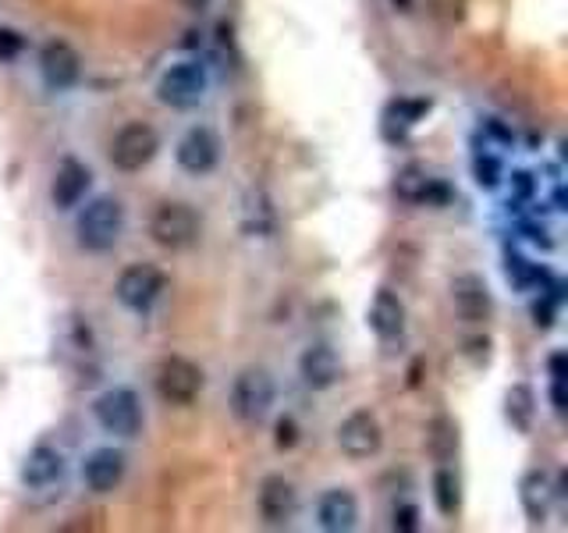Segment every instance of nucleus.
<instances>
[{"label":"nucleus","mask_w":568,"mask_h":533,"mask_svg":"<svg viewBox=\"0 0 568 533\" xmlns=\"http://www.w3.org/2000/svg\"><path fill=\"white\" fill-rule=\"evenodd\" d=\"M121 231H124V207L114 195H97L75 221V239L85 253H106V249H114Z\"/></svg>","instance_id":"f257e3e1"},{"label":"nucleus","mask_w":568,"mask_h":533,"mask_svg":"<svg viewBox=\"0 0 568 533\" xmlns=\"http://www.w3.org/2000/svg\"><path fill=\"white\" fill-rule=\"evenodd\" d=\"M203 221L189 203H160L150 218V235L160 249H171V253H182V249H192L200 242Z\"/></svg>","instance_id":"f03ea898"},{"label":"nucleus","mask_w":568,"mask_h":533,"mask_svg":"<svg viewBox=\"0 0 568 533\" xmlns=\"http://www.w3.org/2000/svg\"><path fill=\"white\" fill-rule=\"evenodd\" d=\"M206 373L200 363H192L189 355H168L156 366V395L168 405H192L203 395Z\"/></svg>","instance_id":"7ed1b4c3"},{"label":"nucleus","mask_w":568,"mask_h":533,"mask_svg":"<svg viewBox=\"0 0 568 533\" xmlns=\"http://www.w3.org/2000/svg\"><path fill=\"white\" fill-rule=\"evenodd\" d=\"M274 405V378L263 366H245L231 384V413L242 423H260Z\"/></svg>","instance_id":"20e7f679"},{"label":"nucleus","mask_w":568,"mask_h":533,"mask_svg":"<svg viewBox=\"0 0 568 533\" xmlns=\"http://www.w3.org/2000/svg\"><path fill=\"white\" fill-rule=\"evenodd\" d=\"M206 97V68L200 61L171 64L156 82V100L174 111H192Z\"/></svg>","instance_id":"39448f33"},{"label":"nucleus","mask_w":568,"mask_h":533,"mask_svg":"<svg viewBox=\"0 0 568 533\" xmlns=\"http://www.w3.org/2000/svg\"><path fill=\"white\" fill-rule=\"evenodd\" d=\"M97 423L106 434L118 438H135L142 431V405L132 388H106L103 395L93 402Z\"/></svg>","instance_id":"423d86ee"},{"label":"nucleus","mask_w":568,"mask_h":533,"mask_svg":"<svg viewBox=\"0 0 568 533\" xmlns=\"http://www.w3.org/2000/svg\"><path fill=\"white\" fill-rule=\"evenodd\" d=\"M156 150H160V135H156L153 124H146V121H129L114 135V142H111V164L118 171H129L132 174V171L146 168L150 160L156 157Z\"/></svg>","instance_id":"0eeeda50"},{"label":"nucleus","mask_w":568,"mask_h":533,"mask_svg":"<svg viewBox=\"0 0 568 533\" xmlns=\"http://www.w3.org/2000/svg\"><path fill=\"white\" fill-rule=\"evenodd\" d=\"M164 274L156 271L153 263H132V266H124L118 284H114V295L121 306H129L135 313H146L153 302L160 299V292H164Z\"/></svg>","instance_id":"6e6552de"},{"label":"nucleus","mask_w":568,"mask_h":533,"mask_svg":"<svg viewBox=\"0 0 568 533\" xmlns=\"http://www.w3.org/2000/svg\"><path fill=\"white\" fill-rule=\"evenodd\" d=\"M337 449L348 459H369L384 449V431L381 420L369 413V409H355L352 416L337 423Z\"/></svg>","instance_id":"1a4fd4ad"},{"label":"nucleus","mask_w":568,"mask_h":533,"mask_svg":"<svg viewBox=\"0 0 568 533\" xmlns=\"http://www.w3.org/2000/svg\"><path fill=\"white\" fill-rule=\"evenodd\" d=\"M178 168L189 171V174H210L213 168H217L221 160V139L213 129H206V124H195V129H189L182 135V142H178Z\"/></svg>","instance_id":"9d476101"},{"label":"nucleus","mask_w":568,"mask_h":533,"mask_svg":"<svg viewBox=\"0 0 568 533\" xmlns=\"http://www.w3.org/2000/svg\"><path fill=\"white\" fill-rule=\"evenodd\" d=\"M40 71H43V82L50 89H71L82 76V58H79V50L71 43L50 40L40 50Z\"/></svg>","instance_id":"9b49d317"},{"label":"nucleus","mask_w":568,"mask_h":533,"mask_svg":"<svg viewBox=\"0 0 568 533\" xmlns=\"http://www.w3.org/2000/svg\"><path fill=\"white\" fill-rule=\"evenodd\" d=\"M89 182H93V174L75 157H64L58 171L50 178V200L58 210H71L82 203V195L89 192Z\"/></svg>","instance_id":"f8f14e48"},{"label":"nucleus","mask_w":568,"mask_h":533,"mask_svg":"<svg viewBox=\"0 0 568 533\" xmlns=\"http://www.w3.org/2000/svg\"><path fill=\"white\" fill-rule=\"evenodd\" d=\"M452 299H455V310L462 320H469V324H484L494 310V299H490V289L487 281L479 274H458L452 281Z\"/></svg>","instance_id":"ddd939ff"},{"label":"nucleus","mask_w":568,"mask_h":533,"mask_svg":"<svg viewBox=\"0 0 568 533\" xmlns=\"http://www.w3.org/2000/svg\"><path fill=\"white\" fill-rule=\"evenodd\" d=\"M298 509V494L284 476H266L260 484V515L266 526H288V520Z\"/></svg>","instance_id":"4468645a"},{"label":"nucleus","mask_w":568,"mask_h":533,"mask_svg":"<svg viewBox=\"0 0 568 533\" xmlns=\"http://www.w3.org/2000/svg\"><path fill=\"white\" fill-rule=\"evenodd\" d=\"M298 373L306 388L313 391H327L342 381V360L331 345H310L306 352L298 355Z\"/></svg>","instance_id":"2eb2a0df"},{"label":"nucleus","mask_w":568,"mask_h":533,"mask_svg":"<svg viewBox=\"0 0 568 533\" xmlns=\"http://www.w3.org/2000/svg\"><path fill=\"white\" fill-rule=\"evenodd\" d=\"M395 192L402 195L405 203H426V207H444V203H448V195H452L448 185L437 182V178H430V174H426L423 168H416V164L398 171Z\"/></svg>","instance_id":"dca6fc26"},{"label":"nucleus","mask_w":568,"mask_h":533,"mask_svg":"<svg viewBox=\"0 0 568 533\" xmlns=\"http://www.w3.org/2000/svg\"><path fill=\"white\" fill-rule=\"evenodd\" d=\"M316 520L327 533H348L359 523V502H355V494L345 491V487H334L320 497L316 505Z\"/></svg>","instance_id":"f3484780"},{"label":"nucleus","mask_w":568,"mask_h":533,"mask_svg":"<svg viewBox=\"0 0 568 533\" xmlns=\"http://www.w3.org/2000/svg\"><path fill=\"white\" fill-rule=\"evenodd\" d=\"M124 470H129V462H124V452H118V449H97L93 455L85 459L82 476H85L89 491L106 494V491H114L121 480H124Z\"/></svg>","instance_id":"a211bd4d"},{"label":"nucleus","mask_w":568,"mask_h":533,"mask_svg":"<svg viewBox=\"0 0 568 533\" xmlns=\"http://www.w3.org/2000/svg\"><path fill=\"white\" fill-rule=\"evenodd\" d=\"M64 476V455L50 444H36L22 466V484L26 487H50Z\"/></svg>","instance_id":"6ab92c4d"},{"label":"nucleus","mask_w":568,"mask_h":533,"mask_svg":"<svg viewBox=\"0 0 568 533\" xmlns=\"http://www.w3.org/2000/svg\"><path fill=\"white\" fill-rule=\"evenodd\" d=\"M369 328L377 331L381 338H398L405 331V306H402V299L390 289H381L377 295H373Z\"/></svg>","instance_id":"aec40b11"},{"label":"nucleus","mask_w":568,"mask_h":533,"mask_svg":"<svg viewBox=\"0 0 568 533\" xmlns=\"http://www.w3.org/2000/svg\"><path fill=\"white\" fill-rule=\"evenodd\" d=\"M532 409H537V399H532V388L529 384L508 388V395H505V416H508V423L519 434H526L529 426H532Z\"/></svg>","instance_id":"412c9836"},{"label":"nucleus","mask_w":568,"mask_h":533,"mask_svg":"<svg viewBox=\"0 0 568 533\" xmlns=\"http://www.w3.org/2000/svg\"><path fill=\"white\" fill-rule=\"evenodd\" d=\"M426 444H430V455L437 462H452V455L458 452V426L448 416H437L426 426Z\"/></svg>","instance_id":"4be33fe9"},{"label":"nucleus","mask_w":568,"mask_h":533,"mask_svg":"<svg viewBox=\"0 0 568 533\" xmlns=\"http://www.w3.org/2000/svg\"><path fill=\"white\" fill-rule=\"evenodd\" d=\"M434 502H437L440 515H458V509H462L458 476L448 466H444V462H440V470L434 473Z\"/></svg>","instance_id":"5701e85b"},{"label":"nucleus","mask_w":568,"mask_h":533,"mask_svg":"<svg viewBox=\"0 0 568 533\" xmlns=\"http://www.w3.org/2000/svg\"><path fill=\"white\" fill-rule=\"evenodd\" d=\"M473 171H476V182L484 189H494L497 182H501V164H497L494 157H476Z\"/></svg>","instance_id":"b1692460"},{"label":"nucleus","mask_w":568,"mask_h":533,"mask_svg":"<svg viewBox=\"0 0 568 533\" xmlns=\"http://www.w3.org/2000/svg\"><path fill=\"white\" fill-rule=\"evenodd\" d=\"M274 444H277L281 452H288V449H295V444H298V423L292 416H281L277 420V426H274Z\"/></svg>","instance_id":"393cba45"},{"label":"nucleus","mask_w":568,"mask_h":533,"mask_svg":"<svg viewBox=\"0 0 568 533\" xmlns=\"http://www.w3.org/2000/svg\"><path fill=\"white\" fill-rule=\"evenodd\" d=\"M26 40H22V32H14V29H0V61H14L18 53H22Z\"/></svg>","instance_id":"a878e982"},{"label":"nucleus","mask_w":568,"mask_h":533,"mask_svg":"<svg viewBox=\"0 0 568 533\" xmlns=\"http://www.w3.org/2000/svg\"><path fill=\"white\" fill-rule=\"evenodd\" d=\"M395 530H402V533L419 530V509L416 505H398L395 509Z\"/></svg>","instance_id":"bb28decb"},{"label":"nucleus","mask_w":568,"mask_h":533,"mask_svg":"<svg viewBox=\"0 0 568 533\" xmlns=\"http://www.w3.org/2000/svg\"><path fill=\"white\" fill-rule=\"evenodd\" d=\"M550 402H555V413L565 416V405H568V399H565V381H550Z\"/></svg>","instance_id":"cd10ccee"},{"label":"nucleus","mask_w":568,"mask_h":533,"mask_svg":"<svg viewBox=\"0 0 568 533\" xmlns=\"http://www.w3.org/2000/svg\"><path fill=\"white\" fill-rule=\"evenodd\" d=\"M568 360H565V352H555L550 355V381H565L568 378Z\"/></svg>","instance_id":"c85d7f7f"},{"label":"nucleus","mask_w":568,"mask_h":533,"mask_svg":"<svg viewBox=\"0 0 568 533\" xmlns=\"http://www.w3.org/2000/svg\"><path fill=\"white\" fill-rule=\"evenodd\" d=\"M532 316H537L540 328H550V302H537V306H532Z\"/></svg>","instance_id":"c756f323"},{"label":"nucleus","mask_w":568,"mask_h":533,"mask_svg":"<svg viewBox=\"0 0 568 533\" xmlns=\"http://www.w3.org/2000/svg\"><path fill=\"white\" fill-rule=\"evenodd\" d=\"M515 185H519V192H523V195H529V189H532L529 174H526V171H519V174H515Z\"/></svg>","instance_id":"7c9ffc66"},{"label":"nucleus","mask_w":568,"mask_h":533,"mask_svg":"<svg viewBox=\"0 0 568 533\" xmlns=\"http://www.w3.org/2000/svg\"><path fill=\"white\" fill-rule=\"evenodd\" d=\"M182 4H185L189 11H203V8L210 4V0H182Z\"/></svg>","instance_id":"2f4dec72"},{"label":"nucleus","mask_w":568,"mask_h":533,"mask_svg":"<svg viewBox=\"0 0 568 533\" xmlns=\"http://www.w3.org/2000/svg\"><path fill=\"white\" fill-rule=\"evenodd\" d=\"M390 4H395L398 11H413V0H390Z\"/></svg>","instance_id":"473e14b6"}]
</instances>
